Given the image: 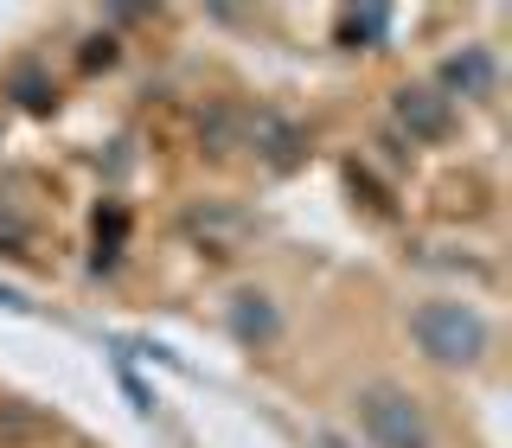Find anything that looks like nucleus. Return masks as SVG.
<instances>
[{
	"instance_id": "nucleus-3",
	"label": "nucleus",
	"mask_w": 512,
	"mask_h": 448,
	"mask_svg": "<svg viewBox=\"0 0 512 448\" xmlns=\"http://www.w3.org/2000/svg\"><path fill=\"white\" fill-rule=\"evenodd\" d=\"M436 90L448 96V103H455V96H468V103H493V90H500V58H493L487 45H461V52L442 58Z\"/></svg>"
},
{
	"instance_id": "nucleus-2",
	"label": "nucleus",
	"mask_w": 512,
	"mask_h": 448,
	"mask_svg": "<svg viewBox=\"0 0 512 448\" xmlns=\"http://www.w3.org/2000/svg\"><path fill=\"white\" fill-rule=\"evenodd\" d=\"M352 410H359V429L372 448H436V423H429L423 397L404 391V384L378 378L352 391Z\"/></svg>"
},
{
	"instance_id": "nucleus-7",
	"label": "nucleus",
	"mask_w": 512,
	"mask_h": 448,
	"mask_svg": "<svg viewBox=\"0 0 512 448\" xmlns=\"http://www.w3.org/2000/svg\"><path fill=\"white\" fill-rule=\"evenodd\" d=\"M384 26H391V13H346V39H384Z\"/></svg>"
},
{
	"instance_id": "nucleus-6",
	"label": "nucleus",
	"mask_w": 512,
	"mask_h": 448,
	"mask_svg": "<svg viewBox=\"0 0 512 448\" xmlns=\"http://www.w3.org/2000/svg\"><path fill=\"white\" fill-rule=\"evenodd\" d=\"M276 327H282V320H276V301H269L263 288H244V295L231 301V333L244 346H269V340H276Z\"/></svg>"
},
{
	"instance_id": "nucleus-1",
	"label": "nucleus",
	"mask_w": 512,
	"mask_h": 448,
	"mask_svg": "<svg viewBox=\"0 0 512 448\" xmlns=\"http://www.w3.org/2000/svg\"><path fill=\"white\" fill-rule=\"evenodd\" d=\"M410 340L423 346V359L448 365V372H468L493 352V327L474 301H455V295H429L410 308Z\"/></svg>"
},
{
	"instance_id": "nucleus-4",
	"label": "nucleus",
	"mask_w": 512,
	"mask_h": 448,
	"mask_svg": "<svg viewBox=\"0 0 512 448\" xmlns=\"http://www.w3.org/2000/svg\"><path fill=\"white\" fill-rule=\"evenodd\" d=\"M391 109H397V128H404L410 141H448L455 135V103H448L436 84H404Z\"/></svg>"
},
{
	"instance_id": "nucleus-5",
	"label": "nucleus",
	"mask_w": 512,
	"mask_h": 448,
	"mask_svg": "<svg viewBox=\"0 0 512 448\" xmlns=\"http://www.w3.org/2000/svg\"><path fill=\"white\" fill-rule=\"evenodd\" d=\"M244 128H250V148L263 154L269 167H295L301 148H308V135H301V128L288 122V116H276V109H256Z\"/></svg>"
},
{
	"instance_id": "nucleus-8",
	"label": "nucleus",
	"mask_w": 512,
	"mask_h": 448,
	"mask_svg": "<svg viewBox=\"0 0 512 448\" xmlns=\"http://www.w3.org/2000/svg\"><path fill=\"white\" fill-rule=\"evenodd\" d=\"M308 448H352V442L333 436V429H308Z\"/></svg>"
}]
</instances>
